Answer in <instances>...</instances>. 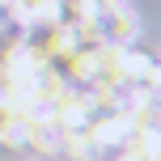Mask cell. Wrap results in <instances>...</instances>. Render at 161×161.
<instances>
[{"instance_id": "obj_1", "label": "cell", "mask_w": 161, "mask_h": 161, "mask_svg": "<svg viewBox=\"0 0 161 161\" xmlns=\"http://www.w3.org/2000/svg\"><path fill=\"white\" fill-rule=\"evenodd\" d=\"M17 123H21V110H17V106L8 102L4 93H0V140L17 136Z\"/></svg>"}]
</instances>
